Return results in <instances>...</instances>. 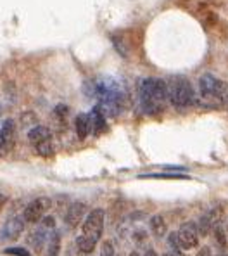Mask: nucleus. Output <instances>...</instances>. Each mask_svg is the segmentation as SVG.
I'll return each mask as SVG.
<instances>
[{
    "mask_svg": "<svg viewBox=\"0 0 228 256\" xmlns=\"http://www.w3.org/2000/svg\"><path fill=\"white\" fill-rule=\"evenodd\" d=\"M61 253V234L59 232H52L48 237V244H47V254L48 256H59Z\"/></svg>",
    "mask_w": 228,
    "mask_h": 256,
    "instance_id": "nucleus-17",
    "label": "nucleus"
},
{
    "mask_svg": "<svg viewBox=\"0 0 228 256\" xmlns=\"http://www.w3.org/2000/svg\"><path fill=\"white\" fill-rule=\"evenodd\" d=\"M168 85V100L173 104L175 108H189L196 100V94H194V86L187 80L185 76H173Z\"/></svg>",
    "mask_w": 228,
    "mask_h": 256,
    "instance_id": "nucleus-4",
    "label": "nucleus"
},
{
    "mask_svg": "<svg viewBox=\"0 0 228 256\" xmlns=\"http://www.w3.org/2000/svg\"><path fill=\"white\" fill-rule=\"evenodd\" d=\"M7 202V196L5 194H0V210L3 208V204Z\"/></svg>",
    "mask_w": 228,
    "mask_h": 256,
    "instance_id": "nucleus-26",
    "label": "nucleus"
},
{
    "mask_svg": "<svg viewBox=\"0 0 228 256\" xmlns=\"http://www.w3.org/2000/svg\"><path fill=\"white\" fill-rule=\"evenodd\" d=\"M85 213H87V206H85L83 202H73V204L69 206L68 213H66V225H68L69 228L78 227V225L81 224V220H83Z\"/></svg>",
    "mask_w": 228,
    "mask_h": 256,
    "instance_id": "nucleus-12",
    "label": "nucleus"
},
{
    "mask_svg": "<svg viewBox=\"0 0 228 256\" xmlns=\"http://www.w3.org/2000/svg\"><path fill=\"white\" fill-rule=\"evenodd\" d=\"M90 118H92L93 134L100 135V134H102L104 128H106V114H104V111L100 109V106H95V108L92 109Z\"/></svg>",
    "mask_w": 228,
    "mask_h": 256,
    "instance_id": "nucleus-14",
    "label": "nucleus"
},
{
    "mask_svg": "<svg viewBox=\"0 0 228 256\" xmlns=\"http://www.w3.org/2000/svg\"><path fill=\"white\" fill-rule=\"evenodd\" d=\"M3 254H12V256H31L28 250H23V248H7L3 250Z\"/></svg>",
    "mask_w": 228,
    "mask_h": 256,
    "instance_id": "nucleus-22",
    "label": "nucleus"
},
{
    "mask_svg": "<svg viewBox=\"0 0 228 256\" xmlns=\"http://www.w3.org/2000/svg\"><path fill=\"white\" fill-rule=\"evenodd\" d=\"M199 256H211V251H209L208 248H204V250H201Z\"/></svg>",
    "mask_w": 228,
    "mask_h": 256,
    "instance_id": "nucleus-27",
    "label": "nucleus"
},
{
    "mask_svg": "<svg viewBox=\"0 0 228 256\" xmlns=\"http://www.w3.org/2000/svg\"><path fill=\"white\" fill-rule=\"evenodd\" d=\"M168 242H170V246L173 248L177 253H185V248L182 246L180 239H178V234L177 232H173V234H170V237H168Z\"/></svg>",
    "mask_w": 228,
    "mask_h": 256,
    "instance_id": "nucleus-20",
    "label": "nucleus"
},
{
    "mask_svg": "<svg viewBox=\"0 0 228 256\" xmlns=\"http://www.w3.org/2000/svg\"><path fill=\"white\" fill-rule=\"evenodd\" d=\"M140 104L147 114H158L168 100V85L161 78H145L138 85Z\"/></svg>",
    "mask_w": 228,
    "mask_h": 256,
    "instance_id": "nucleus-1",
    "label": "nucleus"
},
{
    "mask_svg": "<svg viewBox=\"0 0 228 256\" xmlns=\"http://www.w3.org/2000/svg\"><path fill=\"white\" fill-rule=\"evenodd\" d=\"M95 240H92L90 237H87V236H83L81 234L80 237L76 239V248L80 250V253L81 254H90L93 250H95Z\"/></svg>",
    "mask_w": 228,
    "mask_h": 256,
    "instance_id": "nucleus-18",
    "label": "nucleus"
},
{
    "mask_svg": "<svg viewBox=\"0 0 228 256\" xmlns=\"http://www.w3.org/2000/svg\"><path fill=\"white\" fill-rule=\"evenodd\" d=\"M138 178H187V176L180 175V173L166 172V173H145V175H140Z\"/></svg>",
    "mask_w": 228,
    "mask_h": 256,
    "instance_id": "nucleus-19",
    "label": "nucleus"
},
{
    "mask_svg": "<svg viewBox=\"0 0 228 256\" xmlns=\"http://www.w3.org/2000/svg\"><path fill=\"white\" fill-rule=\"evenodd\" d=\"M145 239H147V234H145V230H142V228H140V230L133 232V240H135L137 244H142Z\"/></svg>",
    "mask_w": 228,
    "mask_h": 256,
    "instance_id": "nucleus-24",
    "label": "nucleus"
},
{
    "mask_svg": "<svg viewBox=\"0 0 228 256\" xmlns=\"http://www.w3.org/2000/svg\"><path fill=\"white\" fill-rule=\"evenodd\" d=\"M227 232H228V227H227Z\"/></svg>",
    "mask_w": 228,
    "mask_h": 256,
    "instance_id": "nucleus-32",
    "label": "nucleus"
},
{
    "mask_svg": "<svg viewBox=\"0 0 228 256\" xmlns=\"http://www.w3.org/2000/svg\"><path fill=\"white\" fill-rule=\"evenodd\" d=\"M42 220H43V227H45V228H54L55 220L52 216H43Z\"/></svg>",
    "mask_w": 228,
    "mask_h": 256,
    "instance_id": "nucleus-25",
    "label": "nucleus"
},
{
    "mask_svg": "<svg viewBox=\"0 0 228 256\" xmlns=\"http://www.w3.org/2000/svg\"><path fill=\"white\" fill-rule=\"evenodd\" d=\"M201 97L208 106L211 108H225L228 106V84L220 78L206 73L199 80Z\"/></svg>",
    "mask_w": 228,
    "mask_h": 256,
    "instance_id": "nucleus-3",
    "label": "nucleus"
},
{
    "mask_svg": "<svg viewBox=\"0 0 228 256\" xmlns=\"http://www.w3.org/2000/svg\"><path fill=\"white\" fill-rule=\"evenodd\" d=\"M220 256H228V254H220Z\"/></svg>",
    "mask_w": 228,
    "mask_h": 256,
    "instance_id": "nucleus-31",
    "label": "nucleus"
},
{
    "mask_svg": "<svg viewBox=\"0 0 228 256\" xmlns=\"http://www.w3.org/2000/svg\"><path fill=\"white\" fill-rule=\"evenodd\" d=\"M16 144V122L5 120L0 126V156H7Z\"/></svg>",
    "mask_w": 228,
    "mask_h": 256,
    "instance_id": "nucleus-8",
    "label": "nucleus"
},
{
    "mask_svg": "<svg viewBox=\"0 0 228 256\" xmlns=\"http://www.w3.org/2000/svg\"><path fill=\"white\" fill-rule=\"evenodd\" d=\"M100 256H114V246L111 240H106L102 244V250H100Z\"/></svg>",
    "mask_w": 228,
    "mask_h": 256,
    "instance_id": "nucleus-23",
    "label": "nucleus"
},
{
    "mask_svg": "<svg viewBox=\"0 0 228 256\" xmlns=\"http://www.w3.org/2000/svg\"><path fill=\"white\" fill-rule=\"evenodd\" d=\"M95 96L100 99L104 114L116 116L125 102V88L114 78H102L95 84Z\"/></svg>",
    "mask_w": 228,
    "mask_h": 256,
    "instance_id": "nucleus-2",
    "label": "nucleus"
},
{
    "mask_svg": "<svg viewBox=\"0 0 228 256\" xmlns=\"http://www.w3.org/2000/svg\"><path fill=\"white\" fill-rule=\"evenodd\" d=\"M52 208V201L48 198H38L35 199V201H31L28 206L24 208V220L29 222V224H36V222H40L43 216L47 214L48 210Z\"/></svg>",
    "mask_w": 228,
    "mask_h": 256,
    "instance_id": "nucleus-7",
    "label": "nucleus"
},
{
    "mask_svg": "<svg viewBox=\"0 0 228 256\" xmlns=\"http://www.w3.org/2000/svg\"><path fill=\"white\" fill-rule=\"evenodd\" d=\"M177 234H178V239H180L182 246L185 248V251L194 250V248L199 246L201 234H199V228H197V224H194V222H185Z\"/></svg>",
    "mask_w": 228,
    "mask_h": 256,
    "instance_id": "nucleus-9",
    "label": "nucleus"
},
{
    "mask_svg": "<svg viewBox=\"0 0 228 256\" xmlns=\"http://www.w3.org/2000/svg\"><path fill=\"white\" fill-rule=\"evenodd\" d=\"M132 256H138V254L137 253H132Z\"/></svg>",
    "mask_w": 228,
    "mask_h": 256,
    "instance_id": "nucleus-30",
    "label": "nucleus"
},
{
    "mask_svg": "<svg viewBox=\"0 0 228 256\" xmlns=\"http://www.w3.org/2000/svg\"><path fill=\"white\" fill-rule=\"evenodd\" d=\"M149 225H151V230L156 237H163L168 230L166 222H164V218L161 216V214H154V216L151 218V222H149Z\"/></svg>",
    "mask_w": 228,
    "mask_h": 256,
    "instance_id": "nucleus-15",
    "label": "nucleus"
},
{
    "mask_svg": "<svg viewBox=\"0 0 228 256\" xmlns=\"http://www.w3.org/2000/svg\"><path fill=\"white\" fill-rule=\"evenodd\" d=\"M144 256H158V254H156V251H154V250H147V251L144 253Z\"/></svg>",
    "mask_w": 228,
    "mask_h": 256,
    "instance_id": "nucleus-28",
    "label": "nucleus"
},
{
    "mask_svg": "<svg viewBox=\"0 0 228 256\" xmlns=\"http://www.w3.org/2000/svg\"><path fill=\"white\" fill-rule=\"evenodd\" d=\"M24 216H12L2 228V237L3 239H17L21 232L24 230Z\"/></svg>",
    "mask_w": 228,
    "mask_h": 256,
    "instance_id": "nucleus-11",
    "label": "nucleus"
},
{
    "mask_svg": "<svg viewBox=\"0 0 228 256\" xmlns=\"http://www.w3.org/2000/svg\"><path fill=\"white\" fill-rule=\"evenodd\" d=\"M28 242L31 244V246H33V250H35L36 253H40V251L43 250V244L47 242L45 230H43V228H40V230L31 232V237H28Z\"/></svg>",
    "mask_w": 228,
    "mask_h": 256,
    "instance_id": "nucleus-16",
    "label": "nucleus"
},
{
    "mask_svg": "<svg viewBox=\"0 0 228 256\" xmlns=\"http://www.w3.org/2000/svg\"><path fill=\"white\" fill-rule=\"evenodd\" d=\"M223 216V210L222 208H211L209 212H206L203 216L199 218V224H197V228H199L201 236H208L215 230L220 225V220Z\"/></svg>",
    "mask_w": 228,
    "mask_h": 256,
    "instance_id": "nucleus-10",
    "label": "nucleus"
},
{
    "mask_svg": "<svg viewBox=\"0 0 228 256\" xmlns=\"http://www.w3.org/2000/svg\"><path fill=\"white\" fill-rule=\"evenodd\" d=\"M163 256H177V254H173V253H166V254H163Z\"/></svg>",
    "mask_w": 228,
    "mask_h": 256,
    "instance_id": "nucleus-29",
    "label": "nucleus"
},
{
    "mask_svg": "<svg viewBox=\"0 0 228 256\" xmlns=\"http://www.w3.org/2000/svg\"><path fill=\"white\" fill-rule=\"evenodd\" d=\"M74 130H76V134L80 138H87L88 134L93 130L90 114H87V112H80V114L76 116V120H74Z\"/></svg>",
    "mask_w": 228,
    "mask_h": 256,
    "instance_id": "nucleus-13",
    "label": "nucleus"
},
{
    "mask_svg": "<svg viewBox=\"0 0 228 256\" xmlns=\"http://www.w3.org/2000/svg\"><path fill=\"white\" fill-rule=\"evenodd\" d=\"M213 234H215V239H216V242L220 244L222 248H225L227 246V237H225V232H223V228L220 227H216L215 230H213Z\"/></svg>",
    "mask_w": 228,
    "mask_h": 256,
    "instance_id": "nucleus-21",
    "label": "nucleus"
},
{
    "mask_svg": "<svg viewBox=\"0 0 228 256\" xmlns=\"http://www.w3.org/2000/svg\"><path fill=\"white\" fill-rule=\"evenodd\" d=\"M28 138L35 146L36 152L40 156H52L54 154V144H52V134L45 126H35L29 130Z\"/></svg>",
    "mask_w": 228,
    "mask_h": 256,
    "instance_id": "nucleus-5",
    "label": "nucleus"
},
{
    "mask_svg": "<svg viewBox=\"0 0 228 256\" xmlns=\"http://www.w3.org/2000/svg\"><path fill=\"white\" fill-rule=\"evenodd\" d=\"M104 230V212L100 208H95L88 213V216L83 222V236L90 237L92 240H99Z\"/></svg>",
    "mask_w": 228,
    "mask_h": 256,
    "instance_id": "nucleus-6",
    "label": "nucleus"
}]
</instances>
